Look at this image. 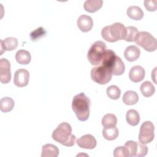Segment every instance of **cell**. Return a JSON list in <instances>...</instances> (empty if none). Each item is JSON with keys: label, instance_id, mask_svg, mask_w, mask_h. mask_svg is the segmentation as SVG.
I'll return each instance as SVG.
<instances>
[{"label": "cell", "instance_id": "cell-1", "mask_svg": "<svg viewBox=\"0 0 157 157\" xmlns=\"http://www.w3.org/2000/svg\"><path fill=\"white\" fill-rule=\"evenodd\" d=\"M90 107V100L84 93H78L73 98L72 108L78 120L84 121L88 119Z\"/></svg>", "mask_w": 157, "mask_h": 157}, {"label": "cell", "instance_id": "cell-2", "mask_svg": "<svg viewBox=\"0 0 157 157\" xmlns=\"http://www.w3.org/2000/svg\"><path fill=\"white\" fill-rule=\"evenodd\" d=\"M52 137L54 140L66 147L74 145L76 140L75 136L72 134L71 126L66 122L60 123L53 131Z\"/></svg>", "mask_w": 157, "mask_h": 157}, {"label": "cell", "instance_id": "cell-3", "mask_svg": "<svg viewBox=\"0 0 157 157\" xmlns=\"http://www.w3.org/2000/svg\"><path fill=\"white\" fill-rule=\"evenodd\" d=\"M126 34V29L124 25L116 22L112 25L106 26L102 29V37L107 42H115L124 39Z\"/></svg>", "mask_w": 157, "mask_h": 157}, {"label": "cell", "instance_id": "cell-4", "mask_svg": "<svg viewBox=\"0 0 157 157\" xmlns=\"http://www.w3.org/2000/svg\"><path fill=\"white\" fill-rule=\"evenodd\" d=\"M105 50L106 44L105 42L101 40L96 41L92 44L88 52V60L92 65H99Z\"/></svg>", "mask_w": 157, "mask_h": 157}, {"label": "cell", "instance_id": "cell-5", "mask_svg": "<svg viewBox=\"0 0 157 157\" xmlns=\"http://www.w3.org/2000/svg\"><path fill=\"white\" fill-rule=\"evenodd\" d=\"M134 42L147 52H154L157 47V41L150 33L147 31L139 32Z\"/></svg>", "mask_w": 157, "mask_h": 157}, {"label": "cell", "instance_id": "cell-6", "mask_svg": "<svg viewBox=\"0 0 157 157\" xmlns=\"http://www.w3.org/2000/svg\"><path fill=\"white\" fill-rule=\"evenodd\" d=\"M112 76L111 70L102 64L94 67L91 70V78L92 80L100 85H104L110 82Z\"/></svg>", "mask_w": 157, "mask_h": 157}, {"label": "cell", "instance_id": "cell-7", "mask_svg": "<svg viewBox=\"0 0 157 157\" xmlns=\"http://www.w3.org/2000/svg\"><path fill=\"white\" fill-rule=\"evenodd\" d=\"M155 126L150 121H144L140 126L139 134V140L140 143L147 144L151 142L154 137Z\"/></svg>", "mask_w": 157, "mask_h": 157}, {"label": "cell", "instance_id": "cell-8", "mask_svg": "<svg viewBox=\"0 0 157 157\" xmlns=\"http://www.w3.org/2000/svg\"><path fill=\"white\" fill-rule=\"evenodd\" d=\"M10 80V63L6 58H1L0 59V81L2 83L6 84Z\"/></svg>", "mask_w": 157, "mask_h": 157}, {"label": "cell", "instance_id": "cell-9", "mask_svg": "<svg viewBox=\"0 0 157 157\" xmlns=\"http://www.w3.org/2000/svg\"><path fill=\"white\" fill-rule=\"evenodd\" d=\"M29 73L25 69H19L14 74V84L18 87H24L28 84Z\"/></svg>", "mask_w": 157, "mask_h": 157}, {"label": "cell", "instance_id": "cell-10", "mask_svg": "<svg viewBox=\"0 0 157 157\" xmlns=\"http://www.w3.org/2000/svg\"><path fill=\"white\" fill-rule=\"evenodd\" d=\"M77 144L82 148L91 150L96 147L97 142L93 136L91 134H85L77 140Z\"/></svg>", "mask_w": 157, "mask_h": 157}, {"label": "cell", "instance_id": "cell-11", "mask_svg": "<svg viewBox=\"0 0 157 157\" xmlns=\"http://www.w3.org/2000/svg\"><path fill=\"white\" fill-rule=\"evenodd\" d=\"M77 24L80 31L86 33L90 31L92 29L93 21L90 16L83 14L78 18Z\"/></svg>", "mask_w": 157, "mask_h": 157}, {"label": "cell", "instance_id": "cell-12", "mask_svg": "<svg viewBox=\"0 0 157 157\" xmlns=\"http://www.w3.org/2000/svg\"><path fill=\"white\" fill-rule=\"evenodd\" d=\"M1 55L4 51H12L17 48L18 47V40L13 37H9L4 40H0Z\"/></svg>", "mask_w": 157, "mask_h": 157}, {"label": "cell", "instance_id": "cell-13", "mask_svg": "<svg viewBox=\"0 0 157 157\" xmlns=\"http://www.w3.org/2000/svg\"><path fill=\"white\" fill-rule=\"evenodd\" d=\"M145 75V69L142 66H135L130 69L129 73V78L132 82L137 83L142 81L144 78Z\"/></svg>", "mask_w": 157, "mask_h": 157}, {"label": "cell", "instance_id": "cell-14", "mask_svg": "<svg viewBox=\"0 0 157 157\" xmlns=\"http://www.w3.org/2000/svg\"><path fill=\"white\" fill-rule=\"evenodd\" d=\"M140 54V50L136 45H129L125 49L124 52V56L126 59L129 62L137 60Z\"/></svg>", "mask_w": 157, "mask_h": 157}, {"label": "cell", "instance_id": "cell-15", "mask_svg": "<svg viewBox=\"0 0 157 157\" xmlns=\"http://www.w3.org/2000/svg\"><path fill=\"white\" fill-rule=\"evenodd\" d=\"M111 71H112V74L115 75H120L124 72V71H125L124 64L122 61V59L117 55L112 63Z\"/></svg>", "mask_w": 157, "mask_h": 157}, {"label": "cell", "instance_id": "cell-16", "mask_svg": "<svg viewBox=\"0 0 157 157\" xmlns=\"http://www.w3.org/2000/svg\"><path fill=\"white\" fill-rule=\"evenodd\" d=\"M58 148L52 144H47L42 146V157H57L59 155Z\"/></svg>", "mask_w": 157, "mask_h": 157}, {"label": "cell", "instance_id": "cell-17", "mask_svg": "<svg viewBox=\"0 0 157 157\" xmlns=\"http://www.w3.org/2000/svg\"><path fill=\"white\" fill-rule=\"evenodd\" d=\"M102 4V0H86L83 4V8L86 12L93 13L100 9Z\"/></svg>", "mask_w": 157, "mask_h": 157}, {"label": "cell", "instance_id": "cell-18", "mask_svg": "<svg viewBox=\"0 0 157 157\" xmlns=\"http://www.w3.org/2000/svg\"><path fill=\"white\" fill-rule=\"evenodd\" d=\"M126 13L130 18L134 20H140L144 17L143 10L137 6H129L126 10Z\"/></svg>", "mask_w": 157, "mask_h": 157}, {"label": "cell", "instance_id": "cell-19", "mask_svg": "<svg viewBox=\"0 0 157 157\" xmlns=\"http://www.w3.org/2000/svg\"><path fill=\"white\" fill-rule=\"evenodd\" d=\"M15 59L19 64L26 65L30 63L31 56L28 51L21 49L16 53Z\"/></svg>", "mask_w": 157, "mask_h": 157}, {"label": "cell", "instance_id": "cell-20", "mask_svg": "<svg viewBox=\"0 0 157 157\" xmlns=\"http://www.w3.org/2000/svg\"><path fill=\"white\" fill-rule=\"evenodd\" d=\"M122 100L123 102L126 105H134L138 102L139 96L136 92L132 90H129L124 93Z\"/></svg>", "mask_w": 157, "mask_h": 157}, {"label": "cell", "instance_id": "cell-21", "mask_svg": "<svg viewBox=\"0 0 157 157\" xmlns=\"http://www.w3.org/2000/svg\"><path fill=\"white\" fill-rule=\"evenodd\" d=\"M127 123L131 126H136L140 121V116L138 112L134 109H129L126 114Z\"/></svg>", "mask_w": 157, "mask_h": 157}, {"label": "cell", "instance_id": "cell-22", "mask_svg": "<svg viewBox=\"0 0 157 157\" xmlns=\"http://www.w3.org/2000/svg\"><path fill=\"white\" fill-rule=\"evenodd\" d=\"M140 91L142 94L145 97H150L155 92V88L150 81H145L143 82L140 87Z\"/></svg>", "mask_w": 157, "mask_h": 157}, {"label": "cell", "instance_id": "cell-23", "mask_svg": "<svg viewBox=\"0 0 157 157\" xmlns=\"http://www.w3.org/2000/svg\"><path fill=\"white\" fill-rule=\"evenodd\" d=\"M14 101L12 98L9 97H4L0 101V110L2 112H8L11 111L14 107Z\"/></svg>", "mask_w": 157, "mask_h": 157}, {"label": "cell", "instance_id": "cell-24", "mask_svg": "<svg viewBox=\"0 0 157 157\" xmlns=\"http://www.w3.org/2000/svg\"><path fill=\"white\" fill-rule=\"evenodd\" d=\"M119 134L118 128L115 126L104 128L102 130V135L104 139L108 140H113L117 138Z\"/></svg>", "mask_w": 157, "mask_h": 157}, {"label": "cell", "instance_id": "cell-25", "mask_svg": "<svg viewBox=\"0 0 157 157\" xmlns=\"http://www.w3.org/2000/svg\"><path fill=\"white\" fill-rule=\"evenodd\" d=\"M117 119L115 115L108 113L105 115L102 118L101 123L104 128H110L115 126L117 124Z\"/></svg>", "mask_w": 157, "mask_h": 157}, {"label": "cell", "instance_id": "cell-26", "mask_svg": "<svg viewBox=\"0 0 157 157\" xmlns=\"http://www.w3.org/2000/svg\"><path fill=\"white\" fill-rule=\"evenodd\" d=\"M126 34L124 40H125L127 42H134L139 33L138 29L136 27L132 26H129L128 27H126Z\"/></svg>", "mask_w": 157, "mask_h": 157}, {"label": "cell", "instance_id": "cell-27", "mask_svg": "<svg viewBox=\"0 0 157 157\" xmlns=\"http://www.w3.org/2000/svg\"><path fill=\"white\" fill-rule=\"evenodd\" d=\"M106 93L109 98L111 99H118L121 95V90L116 85H110L106 90Z\"/></svg>", "mask_w": 157, "mask_h": 157}, {"label": "cell", "instance_id": "cell-28", "mask_svg": "<svg viewBox=\"0 0 157 157\" xmlns=\"http://www.w3.org/2000/svg\"><path fill=\"white\" fill-rule=\"evenodd\" d=\"M127 150L128 156L134 157L136 156L137 147V142L134 140H128L127 141L124 145Z\"/></svg>", "mask_w": 157, "mask_h": 157}, {"label": "cell", "instance_id": "cell-29", "mask_svg": "<svg viewBox=\"0 0 157 157\" xmlns=\"http://www.w3.org/2000/svg\"><path fill=\"white\" fill-rule=\"evenodd\" d=\"M45 34L46 31L45 30V29L42 27H39L31 33L30 37L33 40H36L41 37L45 36Z\"/></svg>", "mask_w": 157, "mask_h": 157}, {"label": "cell", "instance_id": "cell-30", "mask_svg": "<svg viewBox=\"0 0 157 157\" xmlns=\"http://www.w3.org/2000/svg\"><path fill=\"white\" fill-rule=\"evenodd\" d=\"M148 147L140 142H137V147L136 151V157H143L145 156L148 153Z\"/></svg>", "mask_w": 157, "mask_h": 157}, {"label": "cell", "instance_id": "cell-31", "mask_svg": "<svg viewBox=\"0 0 157 157\" xmlns=\"http://www.w3.org/2000/svg\"><path fill=\"white\" fill-rule=\"evenodd\" d=\"M113 156L114 157H126L128 156L127 150L124 146L118 147L113 151Z\"/></svg>", "mask_w": 157, "mask_h": 157}, {"label": "cell", "instance_id": "cell-32", "mask_svg": "<svg viewBox=\"0 0 157 157\" xmlns=\"http://www.w3.org/2000/svg\"><path fill=\"white\" fill-rule=\"evenodd\" d=\"M156 0H145L144 4L147 10L153 12L156 10Z\"/></svg>", "mask_w": 157, "mask_h": 157}]
</instances>
